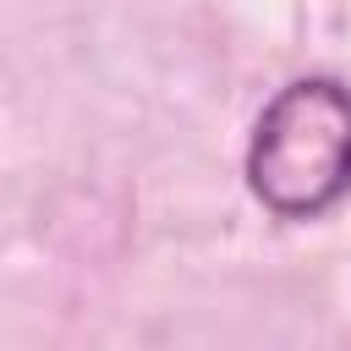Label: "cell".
Instances as JSON below:
<instances>
[{"instance_id": "cell-1", "label": "cell", "mask_w": 351, "mask_h": 351, "mask_svg": "<svg viewBox=\"0 0 351 351\" xmlns=\"http://www.w3.org/2000/svg\"><path fill=\"white\" fill-rule=\"evenodd\" d=\"M247 181L280 219H318L351 192V88L302 77L280 88L247 148Z\"/></svg>"}]
</instances>
